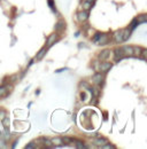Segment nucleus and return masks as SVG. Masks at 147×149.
I'll return each mask as SVG.
<instances>
[{
	"instance_id": "nucleus-1",
	"label": "nucleus",
	"mask_w": 147,
	"mask_h": 149,
	"mask_svg": "<svg viewBox=\"0 0 147 149\" xmlns=\"http://www.w3.org/2000/svg\"><path fill=\"white\" fill-rule=\"evenodd\" d=\"M112 68V63H108V62H102L100 63L99 68H98V71H102V72H107L108 70H110Z\"/></svg>"
},
{
	"instance_id": "nucleus-2",
	"label": "nucleus",
	"mask_w": 147,
	"mask_h": 149,
	"mask_svg": "<svg viewBox=\"0 0 147 149\" xmlns=\"http://www.w3.org/2000/svg\"><path fill=\"white\" fill-rule=\"evenodd\" d=\"M121 49L123 51L124 56H132L133 55V47H131V46H123Z\"/></svg>"
},
{
	"instance_id": "nucleus-3",
	"label": "nucleus",
	"mask_w": 147,
	"mask_h": 149,
	"mask_svg": "<svg viewBox=\"0 0 147 149\" xmlns=\"http://www.w3.org/2000/svg\"><path fill=\"white\" fill-rule=\"evenodd\" d=\"M107 43H108V35H106V33H101V35H100V37H99V39H98V41H97V44L105 45V44H107Z\"/></svg>"
},
{
	"instance_id": "nucleus-4",
	"label": "nucleus",
	"mask_w": 147,
	"mask_h": 149,
	"mask_svg": "<svg viewBox=\"0 0 147 149\" xmlns=\"http://www.w3.org/2000/svg\"><path fill=\"white\" fill-rule=\"evenodd\" d=\"M56 39H58V35H56V33H52V35L48 37V39H47V47H51V46L55 43Z\"/></svg>"
},
{
	"instance_id": "nucleus-5",
	"label": "nucleus",
	"mask_w": 147,
	"mask_h": 149,
	"mask_svg": "<svg viewBox=\"0 0 147 149\" xmlns=\"http://www.w3.org/2000/svg\"><path fill=\"white\" fill-rule=\"evenodd\" d=\"M77 17H78V20H79L81 22H84V21H86V20H87L89 14H87V12H86V10H84V12L78 13V14H77Z\"/></svg>"
},
{
	"instance_id": "nucleus-6",
	"label": "nucleus",
	"mask_w": 147,
	"mask_h": 149,
	"mask_svg": "<svg viewBox=\"0 0 147 149\" xmlns=\"http://www.w3.org/2000/svg\"><path fill=\"white\" fill-rule=\"evenodd\" d=\"M114 40L116 41V43H122L123 41V35H122V31H116L115 33H114Z\"/></svg>"
},
{
	"instance_id": "nucleus-7",
	"label": "nucleus",
	"mask_w": 147,
	"mask_h": 149,
	"mask_svg": "<svg viewBox=\"0 0 147 149\" xmlns=\"http://www.w3.org/2000/svg\"><path fill=\"white\" fill-rule=\"evenodd\" d=\"M46 51H47V48H46V47L41 48V49L38 52V54L36 55V58H35V61H39V60H41V59L44 58V55L46 54Z\"/></svg>"
},
{
	"instance_id": "nucleus-8",
	"label": "nucleus",
	"mask_w": 147,
	"mask_h": 149,
	"mask_svg": "<svg viewBox=\"0 0 147 149\" xmlns=\"http://www.w3.org/2000/svg\"><path fill=\"white\" fill-rule=\"evenodd\" d=\"M131 29H125V30H123L122 31V35H123V41H125V40H128L129 39V37L131 36Z\"/></svg>"
},
{
	"instance_id": "nucleus-9",
	"label": "nucleus",
	"mask_w": 147,
	"mask_h": 149,
	"mask_svg": "<svg viewBox=\"0 0 147 149\" xmlns=\"http://www.w3.org/2000/svg\"><path fill=\"white\" fill-rule=\"evenodd\" d=\"M122 58H124V53H123V51H122L121 48L116 49V51H115V60H116V61H119V60H120V59H122Z\"/></svg>"
},
{
	"instance_id": "nucleus-10",
	"label": "nucleus",
	"mask_w": 147,
	"mask_h": 149,
	"mask_svg": "<svg viewBox=\"0 0 147 149\" xmlns=\"http://www.w3.org/2000/svg\"><path fill=\"white\" fill-rule=\"evenodd\" d=\"M92 79H93V81H94L96 84L100 85V84L102 83V79H104V78H102L101 74H94V76H93V78H92Z\"/></svg>"
},
{
	"instance_id": "nucleus-11",
	"label": "nucleus",
	"mask_w": 147,
	"mask_h": 149,
	"mask_svg": "<svg viewBox=\"0 0 147 149\" xmlns=\"http://www.w3.org/2000/svg\"><path fill=\"white\" fill-rule=\"evenodd\" d=\"M109 54H110V52L106 49V51H104V52H101V53H100L99 58H100V60H101V61H104V60H106V59L109 56Z\"/></svg>"
},
{
	"instance_id": "nucleus-12",
	"label": "nucleus",
	"mask_w": 147,
	"mask_h": 149,
	"mask_svg": "<svg viewBox=\"0 0 147 149\" xmlns=\"http://www.w3.org/2000/svg\"><path fill=\"white\" fill-rule=\"evenodd\" d=\"M93 142H94L98 147H102L104 145L107 144V140H105V139H97V140H93Z\"/></svg>"
},
{
	"instance_id": "nucleus-13",
	"label": "nucleus",
	"mask_w": 147,
	"mask_h": 149,
	"mask_svg": "<svg viewBox=\"0 0 147 149\" xmlns=\"http://www.w3.org/2000/svg\"><path fill=\"white\" fill-rule=\"evenodd\" d=\"M51 141H52L53 146H61V145L63 144V141H62L61 138H54V139H52Z\"/></svg>"
},
{
	"instance_id": "nucleus-14",
	"label": "nucleus",
	"mask_w": 147,
	"mask_h": 149,
	"mask_svg": "<svg viewBox=\"0 0 147 149\" xmlns=\"http://www.w3.org/2000/svg\"><path fill=\"white\" fill-rule=\"evenodd\" d=\"M137 22H138V23H140V24H144V23H146V22H147V16L145 15V14L140 15V16L137 18Z\"/></svg>"
},
{
	"instance_id": "nucleus-15",
	"label": "nucleus",
	"mask_w": 147,
	"mask_h": 149,
	"mask_svg": "<svg viewBox=\"0 0 147 149\" xmlns=\"http://www.w3.org/2000/svg\"><path fill=\"white\" fill-rule=\"evenodd\" d=\"M8 88H10V86H2V87H0V98L6 95Z\"/></svg>"
},
{
	"instance_id": "nucleus-16",
	"label": "nucleus",
	"mask_w": 147,
	"mask_h": 149,
	"mask_svg": "<svg viewBox=\"0 0 147 149\" xmlns=\"http://www.w3.org/2000/svg\"><path fill=\"white\" fill-rule=\"evenodd\" d=\"M91 6H92V2H90V1L85 0V1H84V3H83V9L87 12V10L91 8Z\"/></svg>"
},
{
	"instance_id": "nucleus-17",
	"label": "nucleus",
	"mask_w": 147,
	"mask_h": 149,
	"mask_svg": "<svg viewBox=\"0 0 147 149\" xmlns=\"http://www.w3.org/2000/svg\"><path fill=\"white\" fill-rule=\"evenodd\" d=\"M2 124H3L5 129L8 130V127H9V117H3L2 118Z\"/></svg>"
},
{
	"instance_id": "nucleus-18",
	"label": "nucleus",
	"mask_w": 147,
	"mask_h": 149,
	"mask_svg": "<svg viewBox=\"0 0 147 149\" xmlns=\"http://www.w3.org/2000/svg\"><path fill=\"white\" fill-rule=\"evenodd\" d=\"M140 52H142L140 47H133V55L135 56H140Z\"/></svg>"
},
{
	"instance_id": "nucleus-19",
	"label": "nucleus",
	"mask_w": 147,
	"mask_h": 149,
	"mask_svg": "<svg viewBox=\"0 0 147 149\" xmlns=\"http://www.w3.org/2000/svg\"><path fill=\"white\" fill-rule=\"evenodd\" d=\"M136 23H137V18H136V20H133V21H132V23H131V26H130V28H129V29H131V30H133V29H135V26H136V25H137V24H136Z\"/></svg>"
},
{
	"instance_id": "nucleus-20",
	"label": "nucleus",
	"mask_w": 147,
	"mask_h": 149,
	"mask_svg": "<svg viewBox=\"0 0 147 149\" xmlns=\"http://www.w3.org/2000/svg\"><path fill=\"white\" fill-rule=\"evenodd\" d=\"M58 24H59V25H56V30H58V29H60V28H62V26H66V23H64V22H62V21H61V22H59Z\"/></svg>"
},
{
	"instance_id": "nucleus-21",
	"label": "nucleus",
	"mask_w": 147,
	"mask_h": 149,
	"mask_svg": "<svg viewBox=\"0 0 147 149\" xmlns=\"http://www.w3.org/2000/svg\"><path fill=\"white\" fill-rule=\"evenodd\" d=\"M140 55H143V59L145 60V59H146V55H147V51H146V49H142V52H140Z\"/></svg>"
},
{
	"instance_id": "nucleus-22",
	"label": "nucleus",
	"mask_w": 147,
	"mask_h": 149,
	"mask_svg": "<svg viewBox=\"0 0 147 149\" xmlns=\"http://www.w3.org/2000/svg\"><path fill=\"white\" fill-rule=\"evenodd\" d=\"M75 146H76V147H77V148H84V145H83V144H82V142H81V141H77V142H76V145H75Z\"/></svg>"
},
{
	"instance_id": "nucleus-23",
	"label": "nucleus",
	"mask_w": 147,
	"mask_h": 149,
	"mask_svg": "<svg viewBox=\"0 0 147 149\" xmlns=\"http://www.w3.org/2000/svg\"><path fill=\"white\" fill-rule=\"evenodd\" d=\"M62 141H63V142H71V139H69V138H64V139H62Z\"/></svg>"
},
{
	"instance_id": "nucleus-24",
	"label": "nucleus",
	"mask_w": 147,
	"mask_h": 149,
	"mask_svg": "<svg viewBox=\"0 0 147 149\" xmlns=\"http://www.w3.org/2000/svg\"><path fill=\"white\" fill-rule=\"evenodd\" d=\"M0 115H1V118H3V117H5V112H3L2 110H0Z\"/></svg>"
}]
</instances>
